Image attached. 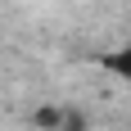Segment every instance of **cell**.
<instances>
[{
    "mask_svg": "<svg viewBox=\"0 0 131 131\" xmlns=\"http://www.w3.org/2000/svg\"><path fill=\"white\" fill-rule=\"evenodd\" d=\"M104 68H108V72H118L122 81H131V45H127V50H118V54H108Z\"/></svg>",
    "mask_w": 131,
    "mask_h": 131,
    "instance_id": "6da1fadb",
    "label": "cell"
}]
</instances>
